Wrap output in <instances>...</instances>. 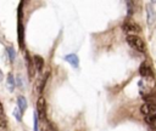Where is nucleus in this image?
<instances>
[{"label": "nucleus", "instance_id": "obj_2", "mask_svg": "<svg viewBox=\"0 0 156 131\" xmlns=\"http://www.w3.org/2000/svg\"><path fill=\"white\" fill-rule=\"evenodd\" d=\"M37 113L40 119H45L46 116V102L44 97H39L37 101Z\"/></svg>", "mask_w": 156, "mask_h": 131}, {"label": "nucleus", "instance_id": "obj_3", "mask_svg": "<svg viewBox=\"0 0 156 131\" xmlns=\"http://www.w3.org/2000/svg\"><path fill=\"white\" fill-rule=\"evenodd\" d=\"M140 112L145 116H156V104L144 103L140 108Z\"/></svg>", "mask_w": 156, "mask_h": 131}, {"label": "nucleus", "instance_id": "obj_7", "mask_svg": "<svg viewBox=\"0 0 156 131\" xmlns=\"http://www.w3.org/2000/svg\"><path fill=\"white\" fill-rule=\"evenodd\" d=\"M139 73L143 78H150L151 76V70H150V67L144 62L140 64V68H139Z\"/></svg>", "mask_w": 156, "mask_h": 131}, {"label": "nucleus", "instance_id": "obj_13", "mask_svg": "<svg viewBox=\"0 0 156 131\" xmlns=\"http://www.w3.org/2000/svg\"><path fill=\"white\" fill-rule=\"evenodd\" d=\"M7 87H9L10 91H13V89H15V80H13L12 74L7 75Z\"/></svg>", "mask_w": 156, "mask_h": 131}, {"label": "nucleus", "instance_id": "obj_15", "mask_svg": "<svg viewBox=\"0 0 156 131\" xmlns=\"http://www.w3.org/2000/svg\"><path fill=\"white\" fill-rule=\"evenodd\" d=\"M7 55H9V58H10V61L12 62L13 59H15V56H16V53H15V50H13V47H11V46H9L7 49Z\"/></svg>", "mask_w": 156, "mask_h": 131}, {"label": "nucleus", "instance_id": "obj_9", "mask_svg": "<svg viewBox=\"0 0 156 131\" xmlns=\"http://www.w3.org/2000/svg\"><path fill=\"white\" fill-rule=\"evenodd\" d=\"M33 62H34V67H35V69L37 70H41L43 69V67H44V59L40 57V56H34V58H33Z\"/></svg>", "mask_w": 156, "mask_h": 131}, {"label": "nucleus", "instance_id": "obj_4", "mask_svg": "<svg viewBox=\"0 0 156 131\" xmlns=\"http://www.w3.org/2000/svg\"><path fill=\"white\" fill-rule=\"evenodd\" d=\"M18 44L21 46V49H23L24 46V33H23V24L21 21V7H18Z\"/></svg>", "mask_w": 156, "mask_h": 131}, {"label": "nucleus", "instance_id": "obj_12", "mask_svg": "<svg viewBox=\"0 0 156 131\" xmlns=\"http://www.w3.org/2000/svg\"><path fill=\"white\" fill-rule=\"evenodd\" d=\"M145 103H151V104H156V97L154 95H150V93H146L143 96Z\"/></svg>", "mask_w": 156, "mask_h": 131}, {"label": "nucleus", "instance_id": "obj_18", "mask_svg": "<svg viewBox=\"0 0 156 131\" xmlns=\"http://www.w3.org/2000/svg\"><path fill=\"white\" fill-rule=\"evenodd\" d=\"M0 116H4V107L1 104V102H0Z\"/></svg>", "mask_w": 156, "mask_h": 131}, {"label": "nucleus", "instance_id": "obj_16", "mask_svg": "<svg viewBox=\"0 0 156 131\" xmlns=\"http://www.w3.org/2000/svg\"><path fill=\"white\" fill-rule=\"evenodd\" d=\"M13 115H15V118H16L18 121H21V120H22V112L20 110V108H18V107L13 110Z\"/></svg>", "mask_w": 156, "mask_h": 131}, {"label": "nucleus", "instance_id": "obj_10", "mask_svg": "<svg viewBox=\"0 0 156 131\" xmlns=\"http://www.w3.org/2000/svg\"><path fill=\"white\" fill-rule=\"evenodd\" d=\"M17 107L20 108V110L22 113L26 110V108H27V101H26V98L23 96H18V98H17Z\"/></svg>", "mask_w": 156, "mask_h": 131}, {"label": "nucleus", "instance_id": "obj_11", "mask_svg": "<svg viewBox=\"0 0 156 131\" xmlns=\"http://www.w3.org/2000/svg\"><path fill=\"white\" fill-rule=\"evenodd\" d=\"M26 61H27V68H28V73L30 76H34V68H33V63L30 59V56L28 53H26Z\"/></svg>", "mask_w": 156, "mask_h": 131}, {"label": "nucleus", "instance_id": "obj_17", "mask_svg": "<svg viewBox=\"0 0 156 131\" xmlns=\"http://www.w3.org/2000/svg\"><path fill=\"white\" fill-rule=\"evenodd\" d=\"M34 131H39V129H38V113H34Z\"/></svg>", "mask_w": 156, "mask_h": 131}, {"label": "nucleus", "instance_id": "obj_5", "mask_svg": "<svg viewBox=\"0 0 156 131\" xmlns=\"http://www.w3.org/2000/svg\"><path fill=\"white\" fill-rule=\"evenodd\" d=\"M63 58H65V61L68 62L72 67H74V68H78V67H79V58H78V56H77L76 53L66 55Z\"/></svg>", "mask_w": 156, "mask_h": 131}, {"label": "nucleus", "instance_id": "obj_8", "mask_svg": "<svg viewBox=\"0 0 156 131\" xmlns=\"http://www.w3.org/2000/svg\"><path fill=\"white\" fill-rule=\"evenodd\" d=\"M146 13H147V24L149 25H151L154 22H155V19H156V13H155V11H154V8L152 7H150V6H147V8H146Z\"/></svg>", "mask_w": 156, "mask_h": 131}, {"label": "nucleus", "instance_id": "obj_1", "mask_svg": "<svg viewBox=\"0 0 156 131\" xmlns=\"http://www.w3.org/2000/svg\"><path fill=\"white\" fill-rule=\"evenodd\" d=\"M127 42L132 47H134L135 50H138V51H141V52L145 51V42L139 36H136V35H133V34L128 35L127 36Z\"/></svg>", "mask_w": 156, "mask_h": 131}, {"label": "nucleus", "instance_id": "obj_6", "mask_svg": "<svg viewBox=\"0 0 156 131\" xmlns=\"http://www.w3.org/2000/svg\"><path fill=\"white\" fill-rule=\"evenodd\" d=\"M123 30H126V32H128V33H136V32H139L140 29H139V25L135 24L134 22L127 21V22H124V24H123Z\"/></svg>", "mask_w": 156, "mask_h": 131}, {"label": "nucleus", "instance_id": "obj_19", "mask_svg": "<svg viewBox=\"0 0 156 131\" xmlns=\"http://www.w3.org/2000/svg\"><path fill=\"white\" fill-rule=\"evenodd\" d=\"M2 80V73H1V70H0V81Z\"/></svg>", "mask_w": 156, "mask_h": 131}, {"label": "nucleus", "instance_id": "obj_14", "mask_svg": "<svg viewBox=\"0 0 156 131\" xmlns=\"http://www.w3.org/2000/svg\"><path fill=\"white\" fill-rule=\"evenodd\" d=\"M145 121L152 127L156 130V116H145Z\"/></svg>", "mask_w": 156, "mask_h": 131}]
</instances>
